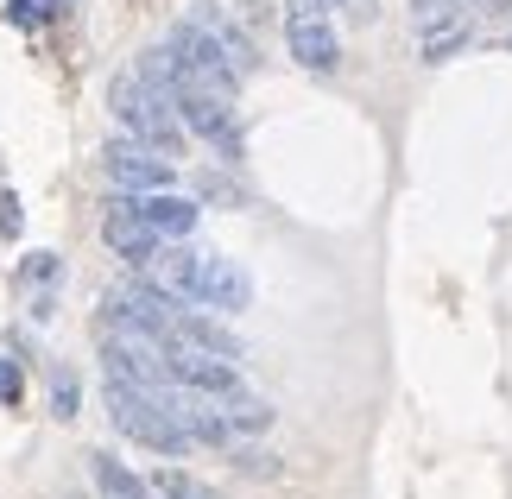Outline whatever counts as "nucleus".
<instances>
[{
  "label": "nucleus",
  "mask_w": 512,
  "mask_h": 499,
  "mask_svg": "<svg viewBox=\"0 0 512 499\" xmlns=\"http://www.w3.org/2000/svg\"><path fill=\"white\" fill-rule=\"evenodd\" d=\"M102 165H108L114 184L133 190V196H152V190L171 184V165L152 146H140V139H108V146H102Z\"/></svg>",
  "instance_id": "6"
},
{
  "label": "nucleus",
  "mask_w": 512,
  "mask_h": 499,
  "mask_svg": "<svg viewBox=\"0 0 512 499\" xmlns=\"http://www.w3.org/2000/svg\"><path fill=\"white\" fill-rule=\"evenodd\" d=\"M481 13H512V0H481Z\"/></svg>",
  "instance_id": "24"
},
{
  "label": "nucleus",
  "mask_w": 512,
  "mask_h": 499,
  "mask_svg": "<svg viewBox=\"0 0 512 499\" xmlns=\"http://www.w3.org/2000/svg\"><path fill=\"white\" fill-rule=\"evenodd\" d=\"M19 392H26V386H19V367L0 361V405H19Z\"/></svg>",
  "instance_id": "20"
},
{
  "label": "nucleus",
  "mask_w": 512,
  "mask_h": 499,
  "mask_svg": "<svg viewBox=\"0 0 512 499\" xmlns=\"http://www.w3.org/2000/svg\"><path fill=\"white\" fill-rule=\"evenodd\" d=\"M456 13H462V0H411V19H418V32L443 26V19H456Z\"/></svg>",
  "instance_id": "17"
},
{
  "label": "nucleus",
  "mask_w": 512,
  "mask_h": 499,
  "mask_svg": "<svg viewBox=\"0 0 512 499\" xmlns=\"http://www.w3.org/2000/svg\"><path fill=\"white\" fill-rule=\"evenodd\" d=\"M165 51H171V64L184 70V83H196V89H209V95H234L241 89V64L228 57V45L215 38L203 19H184V26H171V38H165Z\"/></svg>",
  "instance_id": "3"
},
{
  "label": "nucleus",
  "mask_w": 512,
  "mask_h": 499,
  "mask_svg": "<svg viewBox=\"0 0 512 499\" xmlns=\"http://www.w3.org/2000/svg\"><path fill=\"white\" fill-rule=\"evenodd\" d=\"M203 304L209 310H247L253 304V278L234 266V259L209 253V278H203Z\"/></svg>",
  "instance_id": "10"
},
{
  "label": "nucleus",
  "mask_w": 512,
  "mask_h": 499,
  "mask_svg": "<svg viewBox=\"0 0 512 499\" xmlns=\"http://www.w3.org/2000/svg\"><path fill=\"white\" fill-rule=\"evenodd\" d=\"M0 234H19V196L0 190Z\"/></svg>",
  "instance_id": "21"
},
{
  "label": "nucleus",
  "mask_w": 512,
  "mask_h": 499,
  "mask_svg": "<svg viewBox=\"0 0 512 499\" xmlns=\"http://www.w3.org/2000/svg\"><path fill=\"white\" fill-rule=\"evenodd\" d=\"M203 278H209V253H196L184 241H171L152 253V285L171 291V297H184V304H203Z\"/></svg>",
  "instance_id": "8"
},
{
  "label": "nucleus",
  "mask_w": 512,
  "mask_h": 499,
  "mask_svg": "<svg viewBox=\"0 0 512 499\" xmlns=\"http://www.w3.org/2000/svg\"><path fill=\"white\" fill-rule=\"evenodd\" d=\"M102 241L127 259V266H152V253H159V234L152 222L140 215V196H114L108 215H102Z\"/></svg>",
  "instance_id": "7"
},
{
  "label": "nucleus",
  "mask_w": 512,
  "mask_h": 499,
  "mask_svg": "<svg viewBox=\"0 0 512 499\" xmlns=\"http://www.w3.org/2000/svg\"><path fill=\"white\" fill-rule=\"evenodd\" d=\"M108 417H114L121 436H133V443H146L159 455H184L190 449V430L171 417V386L146 392V386H127V379H108Z\"/></svg>",
  "instance_id": "1"
},
{
  "label": "nucleus",
  "mask_w": 512,
  "mask_h": 499,
  "mask_svg": "<svg viewBox=\"0 0 512 499\" xmlns=\"http://www.w3.org/2000/svg\"><path fill=\"white\" fill-rule=\"evenodd\" d=\"M51 411H57V417H76V379H70V373L51 379Z\"/></svg>",
  "instance_id": "19"
},
{
  "label": "nucleus",
  "mask_w": 512,
  "mask_h": 499,
  "mask_svg": "<svg viewBox=\"0 0 512 499\" xmlns=\"http://www.w3.org/2000/svg\"><path fill=\"white\" fill-rule=\"evenodd\" d=\"M285 38H291V57L304 70L342 64V45H336V26L323 19V0H285Z\"/></svg>",
  "instance_id": "4"
},
{
  "label": "nucleus",
  "mask_w": 512,
  "mask_h": 499,
  "mask_svg": "<svg viewBox=\"0 0 512 499\" xmlns=\"http://www.w3.org/2000/svg\"><path fill=\"white\" fill-rule=\"evenodd\" d=\"M140 215L152 222L159 241H190V228H196V203H190V196H171V190L140 196Z\"/></svg>",
  "instance_id": "11"
},
{
  "label": "nucleus",
  "mask_w": 512,
  "mask_h": 499,
  "mask_svg": "<svg viewBox=\"0 0 512 499\" xmlns=\"http://www.w3.org/2000/svg\"><path fill=\"white\" fill-rule=\"evenodd\" d=\"M171 348H203V354H222V361H241V342L222 329V323H209V316H196L184 310L177 316V329H171Z\"/></svg>",
  "instance_id": "12"
},
{
  "label": "nucleus",
  "mask_w": 512,
  "mask_h": 499,
  "mask_svg": "<svg viewBox=\"0 0 512 499\" xmlns=\"http://www.w3.org/2000/svg\"><path fill=\"white\" fill-rule=\"evenodd\" d=\"M462 45H468V19L456 13V19H443V26L424 32V64H443V57H456Z\"/></svg>",
  "instance_id": "15"
},
{
  "label": "nucleus",
  "mask_w": 512,
  "mask_h": 499,
  "mask_svg": "<svg viewBox=\"0 0 512 499\" xmlns=\"http://www.w3.org/2000/svg\"><path fill=\"white\" fill-rule=\"evenodd\" d=\"M177 76H184V70H177ZM171 108H177V121H184L190 133H203L209 146H222L228 158L241 152V133H234L228 95H209V89H196V83H177V95H171Z\"/></svg>",
  "instance_id": "5"
},
{
  "label": "nucleus",
  "mask_w": 512,
  "mask_h": 499,
  "mask_svg": "<svg viewBox=\"0 0 512 499\" xmlns=\"http://www.w3.org/2000/svg\"><path fill=\"white\" fill-rule=\"evenodd\" d=\"M89 474H95V487H102V499H152V487L140 481V474H127L108 449L89 455Z\"/></svg>",
  "instance_id": "13"
},
{
  "label": "nucleus",
  "mask_w": 512,
  "mask_h": 499,
  "mask_svg": "<svg viewBox=\"0 0 512 499\" xmlns=\"http://www.w3.org/2000/svg\"><path fill=\"white\" fill-rule=\"evenodd\" d=\"M241 468L247 474H279V468H272V455H260V449H241Z\"/></svg>",
  "instance_id": "23"
},
{
  "label": "nucleus",
  "mask_w": 512,
  "mask_h": 499,
  "mask_svg": "<svg viewBox=\"0 0 512 499\" xmlns=\"http://www.w3.org/2000/svg\"><path fill=\"white\" fill-rule=\"evenodd\" d=\"M222 417H228L234 436H260V430H272V405H260V398H247V392H234L228 405H222Z\"/></svg>",
  "instance_id": "14"
},
{
  "label": "nucleus",
  "mask_w": 512,
  "mask_h": 499,
  "mask_svg": "<svg viewBox=\"0 0 512 499\" xmlns=\"http://www.w3.org/2000/svg\"><path fill=\"white\" fill-rule=\"evenodd\" d=\"M108 108H114V121L140 139V146H152V152H177V146H184V121H177V108L146 83V76H114V83H108Z\"/></svg>",
  "instance_id": "2"
},
{
  "label": "nucleus",
  "mask_w": 512,
  "mask_h": 499,
  "mask_svg": "<svg viewBox=\"0 0 512 499\" xmlns=\"http://www.w3.org/2000/svg\"><path fill=\"white\" fill-rule=\"evenodd\" d=\"M171 379L190 392H209V398H234L241 392V373L222 354H203V348H171Z\"/></svg>",
  "instance_id": "9"
},
{
  "label": "nucleus",
  "mask_w": 512,
  "mask_h": 499,
  "mask_svg": "<svg viewBox=\"0 0 512 499\" xmlns=\"http://www.w3.org/2000/svg\"><path fill=\"white\" fill-rule=\"evenodd\" d=\"M26 278H38V285H45V278H57V253H32V259H26Z\"/></svg>",
  "instance_id": "22"
},
{
  "label": "nucleus",
  "mask_w": 512,
  "mask_h": 499,
  "mask_svg": "<svg viewBox=\"0 0 512 499\" xmlns=\"http://www.w3.org/2000/svg\"><path fill=\"white\" fill-rule=\"evenodd\" d=\"M146 487H152V499H215L203 481H190V474H177V468H159Z\"/></svg>",
  "instance_id": "16"
},
{
  "label": "nucleus",
  "mask_w": 512,
  "mask_h": 499,
  "mask_svg": "<svg viewBox=\"0 0 512 499\" xmlns=\"http://www.w3.org/2000/svg\"><path fill=\"white\" fill-rule=\"evenodd\" d=\"M51 13H57V0H7V19H13V26H45Z\"/></svg>",
  "instance_id": "18"
}]
</instances>
